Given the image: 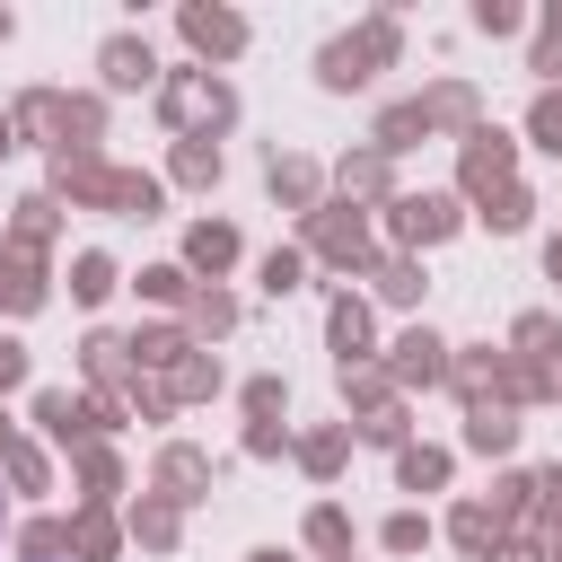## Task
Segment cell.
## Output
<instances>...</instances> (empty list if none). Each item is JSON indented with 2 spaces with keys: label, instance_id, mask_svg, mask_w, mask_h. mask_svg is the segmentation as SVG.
Segmentation results:
<instances>
[{
  "label": "cell",
  "instance_id": "5bb4252c",
  "mask_svg": "<svg viewBox=\"0 0 562 562\" xmlns=\"http://www.w3.org/2000/svg\"><path fill=\"white\" fill-rule=\"evenodd\" d=\"M395 483H404V492H430V483H448V457H439V448H404V457H395Z\"/></svg>",
  "mask_w": 562,
  "mask_h": 562
},
{
  "label": "cell",
  "instance_id": "44dd1931",
  "mask_svg": "<svg viewBox=\"0 0 562 562\" xmlns=\"http://www.w3.org/2000/svg\"><path fill=\"white\" fill-rule=\"evenodd\" d=\"M158 474H167V501H193V483H202V457H193V448H167V465H158Z\"/></svg>",
  "mask_w": 562,
  "mask_h": 562
},
{
  "label": "cell",
  "instance_id": "ffe728a7",
  "mask_svg": "<svg viewBox=\"0 0 562 562\" xmlns=\"http://www.w3.org/2000/svg\"><path fill=\"white\" fill-rule=\"evenodd\" d=\"M176 176H184V184H220V149H211V140H184V149H176Z\"/></svg>",
  "mask_w": 562,
  "mask_h": 562
},
{
  "label": "cell",
  "instance_id": "484cf974",
  "mask_svg": "<svg viewBox=\"0 0 562 562\" xmlns=\"http://www.w3.org/2000/svg\"><path fill=\"white\" fill-rule=\"evenodd\" d=\"M378 299H395V307H404V299H422V272H413L404 255H395V263H378Z\"/></svg>",
  "mask_w": 562,
  "mask_h": 562
},
{
  "label": "cell",
  "instance_id": "7c38bea8",
  "mask_svg": "<svg viewBox=\"0 0 562 562\" xmlns=\"http://www.w3.org/2000/svg\"><path fill=\"white\" fill-rule=\"evenodd\" d=\"M35 422H44L53 439H88V404H79V395H61V386H53V395H35Z\"/></svg>",
  "mask_w": 562,
  "mask_h": 562
},
{
  "label": "cell",
  "instance_id": "4fadbf2b",
  "mask_svg": "<svg viewBox=\"0 0 562 562\" xmlns=\"http://www.w3.org/2000/svg\"><path fill=\"white\" fill-rule=\"evenodd\" d=\"M334 184H342V193H386V149H360V158H342V167H334Z\"/></svg>",
  "mask_w": 562,
  "mask_h": 562
},
{
  "label": "cell",
  "instance_id": "d590c367",
  "mask_svg": "<svg viewBox=\"0 0 562 562\" xmlns=\"http://www.w3.org/2000/svg\"><path fill=\"white\" fill-rule=\"evenodd\" d=\"M9 26H18V18H9V9H0V44H9Z\"/></svg>",
  "mask_w": 562,
  "mask_h": 562
},
{
  "label": "cell",
  "instance_id": "52a82bcc",
  "mask_svg": "<svg viewBox=\"0 0 562 562\" xmlns=\"http://www.w3.org/2000/svg\"><path fill=\"white\" fill-rule=\"evenodd\" d=\"M439 351H448V342H439L430 325H413V334L395 342V378H404V386H430V378H448V360H439Z\"/></svg>",
  "mask_w": 562,
  "mask_h": 562
},
{
  "label": "cell",
  "instance_id": "8992f818",
  "mask_svg": "<svg viewBox=\"0 0 562 562\" xmlns=\"http://www.w3.org/2000/svg\"><path fill=\"white\" fill-rule=\"evenodd\" d=\"M501 184H509V140H501V132H465V193L492 202Z\"/></svg>",
  "mask_w": 562,
  "mask_h": 562
},
{
  "label": "cell",
  "instance_id": "1f68e13d",
  "mask_svg": "<svg viewBox=\"0 0 562 562\" xmlns=\"http://www.w3.org/2000/svg\"><path fill=\"white\" fill-rule=\"evenodd\" d=\"M193 325H211V334H220V325H237V307H228L220 290H202V299H193Z\"/></svg>",
  "mask_w": 562,
  "mask_h": 562
},
{
  "label": "cell",
  "instance_id": "4316f807",
  "mask_svg": "<svg viewBox=\"0 0 562 562\" xmlns=\"http://www.w3.org/2000/svg\"><path fill=\"white\" fill-rule=\"evenodd\" d=\"M44 228H53V202H44V193L18 202V246H44Z\"/></svg>",
  "mask_w": 562,
  "mask_h": 562
},
{
  "label": "cell",
  "instance_id": "603a6c76",
  "mask_svg": "<svg viewBox=\"0 0 562 562\" xmlns=\"http://www.w3.org/2000/svg\"><path fill=\"white\" fill-rule=\"evenodd\" d=\"M307 544H316V553H351V518H342V509H316V518H307Z\"/></svg>",
  "mask_w": 562,
  "mask_h": 562
},
{
  "label": "cell",
  "instance_id": "8d00e7d4",
  "mask_svg": "<svg viewBox=\"0 0 562 562\" xmlns=\"http://www.w3.org/2000/svg\"><path fill=\"white\" fill-rule=\"evenodd\" d=\"M246 562H290V553H246Z\"/></svg>",
  "mask_w": 562,
  "mask_h": 562
},
{
  "label": "cell",
  "instance_id": "d6a6232c",
  "mask_svg": "<svg viewBox=\"0 0 562 562\" xmlns=\"http://www.w3.org/2000/svg\"><path fill=\"white\" fill-rule=\"evenodd\" d=\"M18 378H26V342H18V334H0V386H18Z\"/></svg>",
  "mask_w": 562,
  "mask_h": 562
},
{
  "label": "cell",
  "instance_id": "4dcf8cb0",
  "mask_svg": "<svg viewBox=\"0 0 562 562\" xmlns=\"http://www.w3.org/2000/svg\"><path fill=\"white\" fill-rule=\"evenodd\" d=\"M140 290H149V299H184V272H176V263H149Z\"/></svg>",
  "mask_w": 562,
  "mask_h": 562
},
{
  "label": "cell",
  "instance_id": "cb8c5ba5",
  "mask_svg": "<svg viewBox=\"0 0 562 562\" xmlns=\"http://www.w3.org/2000/svg\"><path fill=\"white\" fill-rule=\"evenodd\" d=\"M422 544H430V518L422 509H395L386 518V553H422Z\"/></svg>",
  "mask_w": 562,
  "mask_h": 562
},
{
  "label": "cell",
  "instance_id": "e575fe53",
  "mask_svg": "<svg viewBox=\"0 0 562 562\" xmlns=\"http://www.w3.org/2000/svg\"><path fill=\"white\" fill-rule=\"evenodd\" d=\"M544 272H553V281H562V237H553V246H544Z\"/></svg>",
  "mask_w": 562,
  "mask_h": 562
},
{
  "label": "cell",
  "instance_id": "ac0fdd59",
  "mask_svg": "<svg viewBox=\"0 0 562 562\" xmlns=\"http://www.w3.org/2000/svg\"><path fill=\"white\" fill-rule=\"evenodd\" d=\"M527 140H536V149H562V88H544V97H536V114H527Z\"/></svg>",
  "mask_w": 562,
  "mask_h": 562
},
{
  "label": "cell",
  "instance_id": "83f0119b",
  "mask_svg": "<svg viewBox=\"0 0 562 562\" xmlns=\"http://www.w3.org/2000/svg\"><path fill=\"white\" fill-rule=\"evenodd\" d=\"M536 70H544V79L562 70V9H544V35H536Z\"/></svg>",
  "mask_w": 562,
  "mask_h": 562
},
{
  "label": "cell",
  "instance_id": "f1b7e54d",
  "mask_svg": "<svg viewBox=\"0 0 562 562\" xmlns=\"http://www.w3.org/2000/svg\"><path fill=\"white\" fill-rule=\"evenodd\" d=\"M299 457H307V465H316V474H334V465H342V430H316V439H307V448H299Z\"/></svg>",
  "mask_w": 562,
  "mask_h": 562
},
{
  "label": "cell",
  "instance_id": "9a60e30c",
  "mask_svg": "<svg viewBox=\"0 0 562 562\" xmlns=\"http://www.w3.org/2000/svg\"><path fill=\"white\" fill-rule=\"evenodd\" d=\"M509 439H518V422H509V413H492V404H483V413L465 422V448H483V457H501Z\"/></svg>",
  "mask_w": 562,
  "mask_h": 562
},
{
  "label": "cell",
  "instance_id": "e0dca14e",
  "mask_svg": "<svg viewBox=\"0 0 562 562\" xmlns=\"http://www.w3.org/2000/svg\"><path fill=\"white\" fill-rule=\"evenodd\" d=\"M299 272H307V255H299V246H272V255H263V290H272V299H290V290H299Z\"/></svg>",
  "mask_w": 562,
  "mask_h": 562
},
{
  "label": "cell",
  "instance_id": "3957f363",
  "mask_svg": "<svg viewBox=\"0 0 562 562\" xmlns=\"http://www.w3.org/2000/svg\"><path fill=\"white\" fill-rule=\"evenodd\" d=\"M97 70H105V88H149L158 79V53H149V35H105L97 44Z\"/></svg>",
  "mask_w": 562,
  "mask_h": 562
},
{
  "label": "cell",
  "instance_id": "277c9868",
  "mask_svg": "<svg viewBox=\"0 0 562 562\" xmlns=\"http://www.w3.org/2000/svg\"><path fill=\"white\" fill-rule=\"evenodd\" d=\"M448 228H457V202H448V193H404V202H395V237H404V246H439Z\"/></svg>",
  "mask_w": 562,
  "mask_h": 562
},
{
  "label": "cell",
  "instance_id": "7a4b0ae2",
  "mask_svg": "<svg viewBox=\"0 0 562 562\" xmlns=\"http://www.w3.org/2000/svg\"><path fill=\"white\" fill-rule=\"evenodd\" d=\"M228 114H237V97H228V88H220L211 70H184V79L167 88V123H176L184 140H211V132H220Z\"/></svg>",
  "mask_w": 562,
  "mask_h": 562
},
{
  "label": "cell",
  "instance_id": "ba28073f",
  "mask_svg": "<svg viewBox=\"0 0 562 562\" xmlns=\"http://www.w3.org/2000/svg\"><path fill=\"white\" fill-rule=\"evenodd\" d=\"M263 184H272V202H290V211H316V167H307V158H290V149H272V167H263Z\"/></svg>",
  "mask_w": 562,
  "mask_h": 562
},
{
  "label": "cell",
  "instance_id": "d6986e66",
  "mask_svg": "<svg viewBox=\"0 0 562 562\" xmlns=\"http://www.w3.org/2000/svg\"><path fill=\"white\" fill-rule=\"evenodd\" d=\"M35 299H44V281H35L18 255H0V307H35Z\"/></svg>",
  "mask_w": 562,
  "mask_h": 562
},
{
  "label": "cell",
  "instance_id": "8fae6325",
  "mask_svg": "<svg viewBox=\"0 0 562 562\" xmlns=\"http://www.w3.org/2000/svg\"><path fill=\"white\" fill-rule=\"evenodd\" d=\"M325 334H334V351H342V369H351V351H369V307H360V299H334Z\"/></svg>",
  "mask_w": 562,
  "mask_h": 562
},
{
  "label": "cell",
  "instance_id": "6da1fadb",
  "mask_svg": "<svg viewBox=\"0 0 562 562\" xmlns=\"http://www.w3.org/2000/svg\"><path fill=\"white\" fill-rule=\"evenodd\" d=\"M378 61H395V18H369L360 35H334V44L316 53V79H325V88L342 97V88H360V79H369Z\"/></svg>",
  "mask_w": 562,
  "mask_h": 562
},
{
  "label": "cell",
  "instance_id": "7402d4cb",
  "mask_svg": "<svg viewBox=\"0 0 562 562\" xmlns=\"http://www.w3.org/2000/svg\"><path fill=\"white\" fill-rule=\"evenodd\" d=\"M132 536H140V544H176V509H167V501H140V509H132Z\"/></svg>",
  "mask_w": 562,
  "mask_h": 562
},
{
  "label": "cell",
  "instance_id": "d4e9b609",
  "mask_svg": "<svg viewBox=\"0 0 562 562\" xmlns=\"http://www.w3.org/2000/svg\"><path fill=\"white\" fill-rule=\"evenodd\" d=\"M70 290H79V299H105V290H114V263H105V255H79V263H70Z\"/></svg>",
  "mask_w": 562,
  "mask_h": 562
},
{
  "label": "cell",
  "instance_id": "836d02e7",
  "mask_svg": "<svg viewBox=\"0 0 562 562\" xmlns=\"http://www.w3.org/2000/svg\"><path fill=\"white\" fill-rule=\"evenodd\" d=\"M246 404H255V422H272V413H281V386H272V378H255V386H246Z\"/></svg>",
  "mask_w": 562,
  "mask_h": 562
},
{
  "label": "cell",
  "instance_id": "5b68a950",
  "mask_svg": "<svg viewBox=\"0 0 562 562\" xmlns=\"http://www.w3.org/2000/svg\"><path fill=\"white\" fill-rule=\"evenodd\" d=\"M184 44L211 53V61H228V53H246V18L237 9H184Z\"/></svg>",
  "mask_w": 562,
  "mask_h": 562
},
{
  "label": "cell",
  "instance_id": "2e32d148",
  "mask_svg": "<svg viewBox=\"0 0 562 562\" xmlns=\"http://www.w3.org/2000/svg\"><path fill=\"white\" fill-rule=\"evenodd\" d=\"M483 220H492V237H518V228H527V193H518V184H501V193L483 202Z\"/></svg>",
  "mask_w": 562,
  "mask_h": 562
},
{
  "label": "cell",
  "instance_id": "f546056e",
  "mask_svg": "<svg viewBox=\"0 0 562 562\" xmlns=\"http://www.w3.org/2000/svg\"><path fill=\"white\" fill-rule=\"evenodd\" d=\"M474 26H483V35H518V9H509V0H483Z\"/></svg>",
  "mask_w": 562,
  "mask_h": 562
},
{
  "label": "cell",
  "instance_id": "30bf717a",
  "mask_svg": "<svg viewBox=\"0 0 562 562\" xmlns=\"http://www.w3.org/2000/svg\"><path fill=\"white\" fill-rule=\"evenodd\" d=\"M316 246H325L334 263H360V255H369V237H360V220H342V211H316Z\"/></svg>",
  "mask_w": 562,
  "mask_h": 562
},
{
  "label": "cell",
  "instance_id": "9c48e42d",
  "mask_svg": "<svg viewBox=\"0 0 562 562\" xmlns=\"http://www.w3.org/2000/svg\"><path fill=\"white\" fill-rule=\"evenodd\" d=\"M184 263H202V272L237 263V228H228V220H193V228H184Z\"/></svg>",
  "mask_w": 562,
  "mask_h": 562
}]
</instances>
